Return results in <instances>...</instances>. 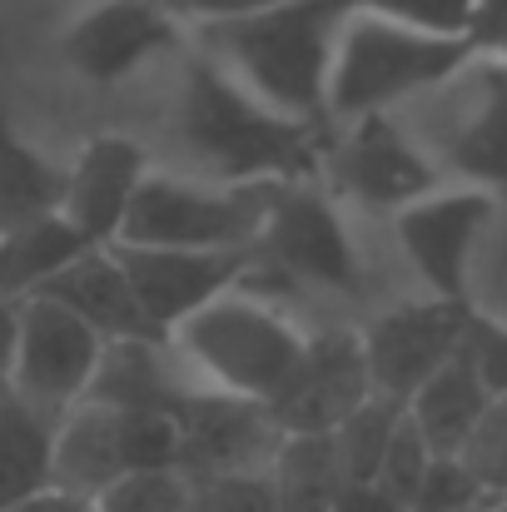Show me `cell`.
Segmentation results:
<instances>
[{"label": "cell", "instance_id": "cell-10", "mask_svg": "<svg viewBox=\"0 0 507 512\" xmlns=\"http://www.w3.org/2000/svg\"><path fill=\"white\" fill-rule=\"evenodd\" d=\"M468 324H473L468 304H448V299H428V294L378 309L368 324H358L373 393L408 408V398L448 358H458V348L468 343Z\"/></svg>", "mask_w": 507, "mask_h": 512}, {"label": "cell", "instance_id": "cell-2", "mask_svg": "<svg viewBox=\"0 0 507 512\" xmlns=\"http://www.w3.org/2000/svg\"><path fill=\"white\" fill-rule=\"evenodd\" d=\"M343 20L348 0H284L244 20L189 30V50L259 105L289 120L329 125V70Z\"/></svg>", "mask_w": 507, "mask_h": 512}, {"label": "cell", "instance_id": "cell-35", "mask_svg": "<svg viewBox=\"0 0 507 512\" xmlns=\"http://www.w3.org/2000/svg\"><path fill=\"white\" fill-rule=\"evenodd\" d=\"M463 45L468 55L493 60L507 45V0H468V20H463Z\"/></svg>", "mask_w": 507, "mask_h": 512}, {"label": "cell", "instance_id": "cell-26", "mask_svg": "<svg viewBox=\"0 0 507 512\" xmlns=\"http://www.w3.org/2000/svg\"><path fill=\"white\" fill-rule=\"evenodd\" d=\"M468 309L478 319L507 324V204L493 214L483 249L473 259V279H468Z\"/></svg>", "mask_w": 507, "mask_h": 512}, {"label": "cell", "instance_id": "cell-33", "mask_svg": "<svg viewBox=\"0 0 507 512\" xmlns=\"http://www.w3.org/2000/svg\"><path fill=\"white\" fill-rule=\"evenodd\" d=\"M169 20L189 35V30H204V25H224V20H244L254 10H269V5H284V0H155Z\"/></svg>", "mask_w": 507, "mask_h": 512}, {"label": "cell", "instance_id": "cell-41", "mask_svg": "<svg viewBox=\"0 0 507 512\" xmlns=\"http://www.w3.org/2000/svg\"><path fill=\"white\" fill-rule=\"evenodd\" d=\"M189 512H194V508H189Z\"/></svg>", "mask_w": 507, "mask_h": 512}, {"label": "cell", "instance_id": "cell-7", "mask_svg": "<svg viewBox=\"0 0 507 512\" xmlns=\"http://www.w3.org/2000/svg\"><path fill=\"white\" fill-rule=\"evenodd\" d=\"M254 274L319 294H358L363 259L348 209H338L324 184H274L254 239Z\"/></svg>", "mask_w": 507, "mask_h": 512}, {"label": "cell", "instance_id": "cell-24", "mask_svg": "<svg viewBox=\"0 0 507 512\" xmlns=\"http://www.w3.org/2000/svg\"><path fill=\"white\" fill-rule=\"evenodd\" d=\"M279 512H334L343 473H338L329 438H284L274 468H269Z\"/></svg>", "mask_w": 507, "mask_h": 512}, {"label": "cell", "instance_id": "cell-27", "mask_svg": "<svg viewBox=\"0 0 507 512\" xmlns=\"http://www.w3.org/2000/svg\"><path fill=\"white\" fill-rule=\"evenodd\" d=\"M458 458H463V468L478 478L483 498H488L493 508H503L507 503V398H493L488 418L478 423V433L468 438V448H463Z\"/></svg>", "mask_w": 507, "mask_h": 512}, {"label": "cell", "instance_id": "cell-29", "mask_svg": "<svg viewBox=\"0 0 507 512\" xmlns=\"http://www.w3.org/2000/svg\"><path fill=\"white\" fill-rule=\"evenodd\" d=\"M189 508H194V488H189L184 473H130L100 498V512H189Z\"/></svg>", "mask_w": 507, "mask_h": 512}, {"label": "cell", "instance_id": "cell-15", "mask_svg": "<svg viewBox=\"0 0 507 512\" xmlns=\"http://www.w3.org/2000/svg\"><path fill=\"white\" fill-rule=\"evenodd\" d=\"M150 155L125 140V135H95L80 145V155L65 170V194H60V214L65 224L90 244V249H110L125 229V214L140 194V184L150 179Z\"/></svg>", "mask_w": 507, "mask_h": 512}, {"label": "cell", "instance_id": "cell-25", "mask_svg": "<svg viewBox=\"0 0 507 512\" xmlns=\"http://www.w3.org/2000/svg\"><path fill=\"white\" fill-rule=\"evenodd\" d=\"M403 418H408L403 403L373 393V398H368V403L338 428L329 443H334V458H338L343 483H373V478H378V463H383L393 433L403 428Z\"/></svg>", "mask_w": 507, "mask_h": 512}, {"label": "cell", "instance_id": "cell-3", "mask_svg": "<svg viewBox=\"0 0 507 512\" xmlns=\"http://www.w3.org/2000/svg\"><path fill=\"white\" fill-rule=\"evenodd\" d=\"M314 324H304L284 299L269 289L239 284L204 304L194 319H184L169 343L184 358L194 388L229 393L249 403H274L289 373L299 368Z\"/></svg>", "mask_w": 507, "mask_h": 512}, {"label": "cell", "instance_id": "cell-28", "mask_svg": "<svg viewBox=\"0 0 507 512\" xmlns=\"http://www.w3.org/2000/svg\"><path fill=\"white\" fill-rule=\"evenodd\" d=\"M428 468H433V453H428V443L418 438V428L403 418V428L393 433V443H388V453H383V463H378L373 488H378L388 503H398V508L408 512L413 498H418V488H423V478H428Z\"/></svg>", "mask_w": 507, "mask_h": 512}, {"label": "cell", "instance_id": "cell-20", "mask_svg": "<svg viewBox=\"0 0 507 512\" xmlns=\"http://www.w3.org/2000/svg\"><path fill=\"white\" fill-rule=\"evenodd\" d=\"M125 478V438H120V413L80 403L60 418L55 428V463H50V488L80 493V498H105Z\"/></svg>", "mask_w": 507, "mask_h": 512}, {"label": "cell", "instance_id": "cell-13", "mask_svg": "<svg viewBox=\"0 0 507 512\" xmlns=\"http://www.w3.org/2000/svg\"><path fill=\"white\" fill-rule=\"evenodd\" d=\"M174 418H179V473L189 483L269 473L284 448V433L269 403L194 388Z\"/></svg>", "mask_w": 507, "mask_h": 512}, {"label": "cell", "instance_id": "cell-36", "mask_svg": "<svg viewBox=\"0 0 507 512\" xmlns=\"http://www.w3.org/2000/svg\"><path fill=\"white\" fill-rule=\"evenodd\" d=\"M15 339H20V304H0V398L15 383Z\"/></svg>", "mask_w": 507, "mask_h": 512}, {"label": "cell", "instance_id": "cell-37", "mask_svg": "<svg viewBox=\"0 0 507 512\" xmlns=\"http://www.w3.org/2000/svg\"><path fill=\"white\" fill-rule=\"evenodd\" d=\"M334 512H403V508H398V503H388L373 483H343V488H338Z\"/></svg>", "mask_w": 507, "mask_h": 512}, {"label": "cell", "instance_id": "cell-17", "mask_svg": "<svg viewBox=\"0 0 507 512\" xmlns=\"http://www.w3.org/2000/svg\"><path fill=\"white\" fill-rule=\"evenodd\" d=\"M194 393V378L169 339L105 343L85 403L110 413H179Z\"/></svg>", "mask_w": 507, "mask_h": 512}, {"label": "cell", "instance_id": "cell-16", "mask_svg": "<svg viewBox=\"0 0 507 512\" xmlns=\"http://www.w3.org/2000/svg\"><path fill=\"white\" fill-rule=\"evenodd\" d=\"M179 40L189 35L155 0H100L65 30V60L75 75L95 85H115Z\"/></svg>", "mask_w": 507, "mask_h": 512}, {"label": "cell", "instance_id": "cell-8", "mask_svg": "<svg viewBox=\"0 0 507 512\" xmlns=\"http://www.w3.org/2000/svg\"><path fill=\"white\" fill-rule=\"evenodd\" d=\"M319 184L334 194L338 209L373 214V219H388V224L408 204H418L433 189H443L438 170L408 140L398 115H373V120L334 125Z\"/></svg>", "mask_w": 507, "mask_h": 512}, {"label": "cell", "instance_id": "cell-21", "mask_svg": "<svg viewBox=\"0 0 507 512\" xmlns=\"http://www.w3.org/2000/svg\"><path fill=\"white\" fill-rule=\"evenodd\" d=\"M90 244L65 224V214H45L0 234V304L35 299L50 279H60Z\"/></svg>", "mask_w": 507, "mask_h": 512}, {"label": "cell", "instance_id": "cell-30", "mask_svg": "<svg viewBox=\"0 0 507 512\" xmlns=\"http://www.w3.org/2000/svg\"><path fill=\"white\" fill-rule=\"evenodd\" d=\"M348 10H363L408 30H428V35H458V40L468 20V0H348Z\"/></svg>", "mask_w": 507, "mask_h": 512}, {"label": "cell", "instance_id": "cell-34", "mask_svg": "<svg viewBox=\"0 0 507 512\" xmlns=\"http://www.w3.org/2000/svg\"><path fill=\"white\" fill-rule=\"evenodd\" d=\"M468 353L488 383L493 398H507V324H493V319H478L468 324Z\"/></svg>", "mask_w": 507, "mask_h": 512}, {"label": "cell", "instance_id": "cell-18", "mask_svg": "<svg viewBox=\"0 0 507 512\" xmlns=\"http://www.w3.org/2000/svg\"><path fill=\"white\" fill-rule=\"evenodd\" d=\"M35 299H50V304L70 309L90 334H100V343L165 339V334L145 319V309H140V299H135V289H130L120 259H115V249H90V254H80V259H75L60 279H50Z\"/></svg>", "mask_w": 507, "mask_h": 512}, {"label": "cell", "instance_id": "cell-12", "mask_svg": "<svg viewBox=\"0 0 507 512\" xmlns=\"http://www.w3.org/2000/svg\"><path fill=\"white\" fill-rule=\"evenodd\" d=\"M100 353H105L100 334H90L70 309H60L50 299H25L10 393L45 418H65L70 408L85 403Z\"/></svg>", "mask_w": 507, "mask_h": 512}, {"label": "cell", "instance_id": "cell-4", "mask_svg": "<svg viewBox=\"0 0 507 512\" xmlns=\"http://www.w3.org/2000/svg\"><path fill=\"white\" fill-rule=\"evenodd\" d=\"M398 125L443 184L507 204V70L498 60H463L443 85L403 105Z\"/></svg>", "mask_w": 507, "mask_h": 512}, {"label": "cell", "instance_id": "cell-31", "mask_svg": "<svg viewBox=\"0 0 507 512\" xmlns=\"http://www.w3.org/2000/svg\"><path fill=\"white\" fill-rule=\"evenodd\" d=\"M478 508H493L478 488V478L463 468V458H433L418 498L408 512H478Z\"/></svg>", "mask_w": 507, "mask_h": 512}, {"label": "cell", "instance_id": "cell-5", "mask_svg": "<svg viewBox=\"0 0 507 512\" xmlns=\"http://www.w3.org/2000/svg\"><path fill=\"white\" fill-rule=\"evenodd\" d=\"M468 55L458 35L408 30L363 10H348L329 70V125H353L373 115H398L433 85H443Z\"/></svg>", "mask_w": 507, "mask_h": 512}, {"label": "cell", "instance_id": "cell-1", "mask_svg": "<svg viewBox=\"0 0 507 512\" xmlns=\"http://www.w3.org/2000/svg\"><path fill=\"white\" fill-rule=\"evenodd\" d=\"M179 150L194 179L224 189H274V184H319L334 125L289 120L239 90L224 70L189 55L174 110Z\"/></svg>", "mask_w": 507, "mask_h": 512}, {"label": "cell", "instance_id": "cell-14", "mask_svg": "<svg viewBox=\"0 0 507 512\" xmlns=\"http://www.w3.org/2000/svg\"><path fill=\"white\" fill-rule=\"evenodd\" d=\"M145 319L174 334L184 319H194L204 304H214L219 294L239 289L254 274V249H229V254H199V249H130V244H110Z\"/></svg>", "mask_w": 507, "mask_h": 512}, {"label": "cell", "instance_id": "cell-9", "mask_svg": "<svg viewBox=\"0 0 507 512\" xmlns=\"http://www.w3.org/2000/svg\"><path fill=\"white\" fill-rule=\"evenodd\" d=\"M503 204L478 194V189H433L428 199L408 204L388 229L413 269V279L423 284L428 299H448V304H468V279H473V259L483 249V234L493 224Z\"/></svg>", "mask_w": 507, "mask_h": 512}, {"label": "cell", "instance_id": "cell-38", "mask_svg": "<svg viewBox=\"0 0 507 512\" xmlns=\"http://www.w3.org/2000/svg\"><path fill=\"white\" fill-rule=\"evenodd\" d=\"M15 512H100L95 498H80V493H60V488H45L40 498L20 503Z\"/></svg>", "mask_w": 507, "mask_h": 512}, {"label": "cell", "instance_id": "cell-11", "mask_svg": "<svg viewBox=\"0 0 507 512\" xmlns=\"http://www.w3.org/2000/svg\"><path fill=\"white\" fill-rule=\"evenodd\" d=\"M373 398L363 339L348 324H324L309 334V348L279 398L269 403L284 438H334L338 428Z\"/></svg>", "mask_w": 507, "mask_h": 512}, {"label": "cell", "instance_id": "cell-23", "mask_svg": "<svg viewBox=\"0 0 507 512\" xmlns=\"http://www.w3.org/2000/svg\"><path fill=\"white\" fill-rule=\"evenodd\" d=\"M60 194H65V170H55L40 150H30L0 115V234L60 214Z\"/></svg>", "mask_w": 507, "mask_h": 512}, {"label": "cell", "instance_id": "cell-40", "mask_svg": "<svg viewBox=\"0 0 507 512\" xmlns=\"http://www.w3.org/2000/svg\"><path fill=\"white\" fill-rule=\"evenodd\" d=\"M498 512H507V503H503V508H498Z\"/></svg>", "mask_w": 507, "mask_h": 512}, {"label": "cell", "instance_id": "cell-32", "mask_svg": "<svg viewBox=\"0 0 507 512\" xmlns=\"http://www.w3.org/2000/svg\"><path fill=\"white\" fill-rule=\"evenodd\" d=\"M194 488V512H279L269 473L249 478H199Z\"/></svg>", "mask_w": 507, "mask_h": 512}, {"label": "cell", "instance_id": "cell-19", "mask_svg": "<svg viewBox=\"0 0 507 512\" xmlns=\"http://www.w3.org/2000/svg\"><path fill=\"white\" fill-rule=\"evenodd\" d=\"M493 393L468 353V343L458 348V358H448L413 398H408V423L418 428V438L428 443L433 458H458L468 448V438L478 433V423L488 418Z\"/></svg>", "mask_w": 507, "mask_h": 512}, {"label": "cell", "instance_id": "cell-6", "mask_svg": "<svg viewBox=\"0 0 507 512\" xmlns=\"http://www.w3.org/2000/svg\"><path fill=\"white\" fill-rule=\"evenodd\" d=\"M264 209H269V189H224V184H209L194 174L150 170L115 244L199 249V254L254 249V239L264 229Z\"/></svg>", "mask_w": 507, "mask_h": 512}, {"label": "cell", "instance_id": "cell-39", "mask_svg": "<svg viewBox=\"0 0 507 512\" xmlns=\"http://www.w3.org/2000/svg\"><path fill=\"white\" fill-rule=\"evenodd\" d=\"M493 60H498V65H503V70H507V45H503V50H498V55H493Z\"/></svg>", "mask_w": 507, "mask_h": 512}, {"label": "cell", "instance_id": "cell-22", "mask_svg": "<svg viewBox=\"0 0 507 512\" xmlns=\"http://www.w3.org/2000/svg\"><path fill=\"white\" fill-rule=\"evenodd\" d=\"M55 428H60V418L35 413L15 393L0 398V512H15L20 503H30L50 488Z\"/></svg>", "mask_w": 507, "mask_h": 512}]
</instances>
